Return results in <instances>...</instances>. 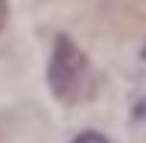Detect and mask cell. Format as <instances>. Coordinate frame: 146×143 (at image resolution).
Listing matches in <instances>:
<instances>
[{"instance_id": "7a4b0ae2", "label": "cell", "mask_w": 146, "mask_h": 143, "mask_svg": "<svg viewBox=\"0 0 146 143\" xmlns=\"http://www.w3.org/2000/svg\"><path fill=\"white\" fill-rule=\"evenodd\" d=\"M70 143H108V137L95 134V130H86V134H80V137H73Z\"/></svg>"}, {"instance_id": "6da1fadb", "label": "cell", "mask_w": 146, "mask_h": 143, "mask_svg": "<svg viewBox=\"0 0 146 143\" xmlns=\"http://www.w3.org/2000/svg\"><path fill=\"white\" fill-rule=\"evenodd\" d=\"M48 86H51V95L64 105H80L95 95L99 76L92 70V61L70 35L54 38L51 64H48Z\"/></svg>"}, {"instance_id": "277c9868", "label": "cell", "mask_w": 146, "mask_h": 143, "mask_svg": "<svg viewBox=\"0 0 146 143\" xmlns=\"http://www.w3.org/2000/svg\"><path fill=\"white\" fill-rule=\"evenodd\" d=\"M143 61H146V45H143Z\"/></svg>"}, {"instance_id": "3957f363", "label": "cell", "mask_w": 146, "mask_h": 143, "mask_svg": "<svg viewBox=\"0 0 146 143\" xmlns=\"http://www.w3.org/2000/svg\"><path fill=\"white\" fill-rule=\"evenodd\" d=\"M7 13H10V7H7V0H0V29H3V22H7Z\"/></svg>"}]
</instances>
